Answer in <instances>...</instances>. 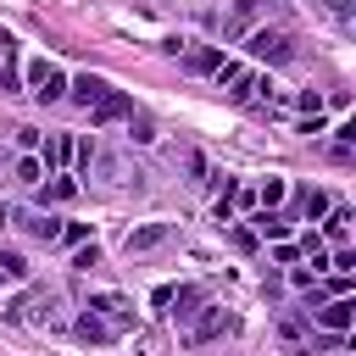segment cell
<instances>
[{"mask_svg": "<svg viewBox=\"0 0 356 356\" xmlns=\"http://www.w3.org/2000/svg\"><path fill=\"white\" fill-rule=\"evenodd\" d=\"M289 289H300V295L317 300V273H312V267H289Z\"/></svg>", "mask_w": 356, "mask_h": 356, "instance_id": "24", "label": "cell"}, {"mask_svg": "<svg viewBox=\"0 0 356 356\" xmlns=\"http://www.w3.org/2000/svg\"><path fill=\"white\" fill-rule=\"evenodd\" d=\"M295 256H300V250H295L289 239H278V245H273V261H278V267H295Z\"/></svg>", "mask_w": 356, "mask_h": 356, "instance_id": "29", "label": "cell"}, {"mask_svg": "<svg viewBox=\"0 0 356 356\" xmlns=\"http://www.w3.org/2000/svg\"><path fill=\"white\" fill-rule=\"evenodd\" d=\"M39 139H44L39 128H17V145H22V150H39Z\"/></svg>", "mask_w": 356, "mask_h": 356, "instance_id": "30", "label": "cell"}, {"mask_svg": "<svg viewBox=\"0 0 356 356\" xmlns=\"http://www.w3.org/2000/svg\"><path fill=\"white\" fill-rule=\"evenodd\" d=\"M295 106H300V117H317V111H323V95H317V89H300Z\"/></svg>", "mask_w": 356, "mask_h": 356, "instance_id": "26", "label": "cell"}, {"mask_svg": "<svg viewBox=\"0 0 356 356\" xmlns=\"http://www.w3.org/2000/svg\"><path fill=\"white\" fill-rule=\"evenodd\" d=\"M323 239L328 245H350V206H328L323 211Z\"/></svg>", "mask_w": 356, "mask_h": 356, "instance_id": "15", "label": "cell"}, {"mask_svg": "<svg viewBox=\"0 0 356 356\" xmlns=\"http://www.w3.org/2000/svg\"><path fill=\"white\" fill-rule=\"evenodd\" d=\"M128 111H134V100H128L122 89H106V95L89 106V128H111V122H122Z\"/></svg>", "mask_w": 356, "mask_h": 356, "instance_id": "8", "label": "cell"}, {"mask_svg": "<svg viewBox=\"0 0 356 356\" xmlns=\"http://www.w3.org/2000/svg\"><path fill=\"white\" fill-rule=\"evenodd\" d=\"M295 250H306V256H317V250H323V234H312V228H306V234H300V245H295Z\"/></svg>", "mask_w": 356, "mask_h": 356, "instance_id": "32", "label": "cell"}, {"mask_svg": "<svg viewBox=\"0 0 356 356\" xmlns=\"http://www.w3.org/2000/svg\"><path fill=\"white\" fill-rule=\"evenodd\" d=\"M323 211H328V195H323L317 184H300V189H295V217H312V222H317Z\"/></svg>", "mask_w": 356, "mask_h": 356, "instance_id": "16", "label": "cell"}, {"mask_svg": "<svg viewBox=\"0 0 356 356\" xmlns=\"http://www.w3.org/2000/svg\"><path fill=\"white\" fill-rule=\"evenodd\" d=\"M228 328H234V312L217 306V300H200V312L189 317V339H195V345H211V339H222Z\"/></svg>", "mask_w": 356, "mask_h": 356, "instance_id": "4", "label": "cell"}, {"mask_svg": "<svg viewBox=\"0 0 356 356\" xmlns=\"http://www.w3.org/2000/svg\"><path fill=\"white\" fill-rule=\"evenodd\" d=\"M72 334H78L83 345H111V339H117V334L106 328V317H100L95 306H83V312H78V323H72Z\"/></svg>", "mask_w": 356, "mask_h": 356, "instance_id": "12", "label": "cell"}, {"mask_svg": "<svg viewBox=\"0 0 356 356\" xmlns=\"http://www.w3.org/2000/svg\"><path fill=\"white\" fill-rule=\"evenodd\" d=\"M106 89H111V83H106L100 72H78V78L67 83V95H72V106H83V111H89V106H95V100H100Z\"/></svg>", "mask_w": 356, "mask_h": 356, "instance_id": "13", "label": "cell"}, {"mask_svg": "<svg viewBox=\"0 0 356 356\" xmlns=\"http://www.w3.org/2000/svg\"><path fill=\"white\" fill-rule=\"evenodd\" d=\"M78 195V178L72 172H50V184H44V206H61V200H72Z\"/></svg>", "mask_w": 356, "mask_h": 356, "instance_id": "19", "label": "cell"}, {"mask_svg": "<svg viewBox=\"0 0 356 356\" xmlns=\"http://www.w3.org/2000/svg\"><path fill=\"white\" fill-rule=\"evenodd\" d=\"M328 267H334V273H350V267H356V250H350V245H334V261H328Z\"/></svg>", "mask_w": 356, "mask_h": 356, "instance_id": "27", "label": "cell"}, {"mask_svg": "<svg viewBox=\"0 0 356 356\" xmlns=\"http://www.w3.org/2000/svg\"><path fill=\"white\" fill-rule=\"evenodd\" d=\"M200 300H206V289H200V284H184V289H172V300H167V306H172V317H178V323H189V317L200 312Z\"/></svg>", "mask_w": 356, "mask_h": 356, "instance_id": "17", "label": "cell"}, {"mask_svg": "<svg viewBox=\"0 0 356 356\" xmlns=\"http://www.w3.org/2000/svg\"><path fill=\"white\" fill-rule=\"evenodd\" d=\"M184 167H189V172H195V184H200V178H206V156H200V150H189V156H184Z\"/></svg>", "mask_w": 356, "mask_h": 356, "instance_id": "31", "label": "cell"}, {"mask_svg": "<svg viewBox=\"0 0 356 356\" xmlns=\"http://www.w3.org/2000/svg\"><path fill=\"white\" fill-rule=\"evenodd\" d=\"M250 234H256V239H273V245L289 239V211H278V206L267 211V206H261V211L250 217Z\"/></svg>", "mask_w": 356, "mask_h": 356, "instance_id": "11", "label": "cell"}, {"mask_svg": "<svg viewBox=\"0 0 356 356\" xmlns=\"http://www.w3.org/2000/svg\"><path fill=\"white\" fill-rule=\"evenodd\" d=\"M328 11H334V17H345V22H350V17H356V0H328Z\"/></svg>", "mask_w": 356, "mask_h": 356, "instance_id": "33", "label": "cell"}, {"mask_svg": "<svg viewBox=\"0 0 356 356\" xmlns=\"http://www.w3.org/2000/svg\"><path fill=\"white\" fill-rule=\"evenodd\" d=\"M284 195H289V184H284V178H267V184L256 189V200H261L267 211H273V206H284Z\"/></svg>", "mask_w": 356, "mask_h": 356, "instance_id": "23", "label": "cell"}, {"mask_svg": "<svg viewBox=\"0 0 356 356\" xmlns=\"http://www.w3.org/2000/svg\"><path fill=\"white\" fill-rule=\"evenodd\" d=\"M312 317V328H323V334H345L350 323H356V300L350 295H328L317 312H306Z\"/></svg>", "mask_w": 356, "mask_h": 356, "instance_id": "6", "label": "cell"}, {"mask_svg": "<svg viewBox=\"0 0 356 356\" xmlns=\"http://www.w3.org/2000/svg\"><path fill=\"white\" fill-rule=\"evenodd\" d=\"M128 139H134V145H150V139H156V122H150L145 111H128Z\"/></svg>", "mask_w": 356, "mask_h": 356, "instance_id": "20", "label": "cell"}, {"mask_svg": "<svg viewBox=\"0 0 356 356\" xmlns=\"http://www.w3.org/2000/svg\"><path fill=\"white\" fill-rule=\"evenodd\" d=\"M261 11H267V0H245V6H234V17H228V33H234V39H239V33H250Z\"/></svg>", "mask_w": 356, "mask_h": 356, "instance_id": "18", "label": "cell"}, {"mask_svg": "<svg viewBox=\"0 0 356 356\" xmlns=\"http://www.w3.org/2000/svg\"><path fill=\"white\" fill-rule=\"evenodd\" d=\"M33 156H39L50 172H67V161H72V134H44Z\"/></svg>", "mask_w": 356, "mask_h": 356, "instance_id": "10", "label": "cell"}, {"mask_svg": "<svg viewBox=\"0 0 356 356\" xmlns=\"http://www.w3.org/2000/svg\"><path fill=\"white\" fill-rule=\"evenodd\" d=\"M61 239H67V245H83V239H89V222H61Z\"/></svg>", "mask_w": 356, "mask_h": 356, "instance_id": "28", "label": "cell"}, {"mask_svg": "<svg viewBox=\"0 0 356 356\" xmlns=\"http://www.w3.org/2000/svg\"><path fill=\"white\" fill-rule=\"evenodd\" d=\"M17 184H44V161H39L33 150H28L22 161H17Z\"/></svg>", "mask_w": 356, "mask_h": 356, "instance_id": "22", "label": "cell"}, {"mask_svg": "<svg viewBox=\"0 0 356 356\" xmlns=\"http://www.w3.org/2000/svg\"><path fill=\"white\" fill-rule=\"evenodd\" d=\"M211 78L228 89V100H234V106H273V83H267V72H256V67L222 61Z\"/></svg>", "mask_w": 356, "mask_h": 356, "instance_id": "1", "label": "cell"}, {"mask_svg": "<svg viewBox=\"0 0 356 356\" xmlns=\"http://www.w3.org/2000/svg\"><path fill=\"white\" fill-rule=\"evenodd\" d=\"M239 39H245L250 61H267V67H289V61H295V33H289V28H250V33H239Z\"/></svg>", "mask_w": 356, "mask_h": 356, "instance_id": "2", "label": "cell"}, {"mask_svg": "<svg viewBox=\"0 0 356 356\" xmlns=\"http://www.w3.org/2000/svg\"><path fill=\"white\" fill-rule=\"evenodd\" d=\"M17 228H22L28 239H39V245H56V239H61V217H50L44 206H33V211H17Z\"/></svg>", "mask_w": 356, "mask_h": 356, "instance_id": "9", "label": "cell"}, {"mask_svg": "<svg viewBox=\"0 0 356 356\" xmlns=\"http://www.w3.org/2000/svg\"><path fill=\"white\" fill-rule=\"evenodd\" d=\"M28 95H33L39 106L61 100V95H67V72H61L56 61H44V56H39V61H28Z\"/></svg>", "mask_w": 356, "mask_h": 356, "instance_id": "3", "label": "cell"}, {"mask_svg": "<svg viewBox=\"0 0 356 356\" xmlns=\"http://www.w3.org/2000/svg\"><path fill=\"white\" fill-rule=\"evenodd\" d=\"M167 239H172V222H139V228L122 234V256H145V250H156Z\"/></svg>", "mask_w": 356, "mask_h": 356, "instance_id": "7", "label": "cell"}, {"mask_svg": "<svg viewBox=\"0 0 356 356\" xmlns=\"http://www.w3.org/2000/svg\"><path fill=\"white\" fill-rule=\"evenodd\" d=\"M17 278H28V261L17 250H0V284H17Z\"/></svg>", "mask_w": 356, "mask_h": 356, "instance_id": "21", "label": "cell"}, {"mask_svg": "<svg viewBox=\"0 0 356 356\" xmlns=\"http://www.w3.org/2000/svg\"><path fill=\"white\" fill-rule=\"evenodd\" d=\"M89 306L106 317V328H111V334H134V328H139V312H134V300H128V295H117V289L95 295Z\"/></svg>", "mask_w": 356, "mask_h": 356, "instance_id": "5", "label": "cell"}, {"mask_svg": "<svg viewBox=\"0 0 356 356\" xmlns=\"http://www.w3.org/2000/svg\"><path fill=\"white\" fill-rule=\"evenodd\" d=\"M222 61H228L222 44H195V50H184V67H189V72H206V78H211Z\"/></svg>", "mask_w": 356, "mask_h": 356, "instance_id": "14", "label": "cell"}, {"mask_svg": "<svg viewBox=\"0 0 356 356\" xmlns=\"http://www.w3.org/2000/svg\"><path fill=\"white\" fill-rule=\"evenodd\" d=\"M72 267H78V273L100 267V245H95V239H83V245H78V256H72Z\"/></svg>", "mask_w": 356, "mask_h": 356, "instance_id": "25", "label": "cell"}]
</instances>
